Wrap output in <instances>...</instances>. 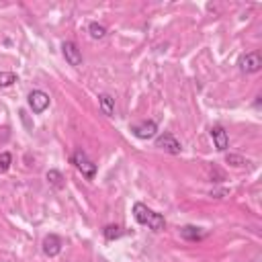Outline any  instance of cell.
I'll use <instances>...</instances> for the list:
<instances>
[{"mask_svg": "<svg viewBox=\"0 0 262 262\" xmlns=\"http://www.w3.org/2000/svg\"><path fill=\"white\" fill-rule=\"evenodd\" d=\"M133 217H135L137 223L147 225L151 231H162L166 227V219L160 213H156L149 207H145L143 203H135L133 205Z\"/></svg>", "mask_w": 262, "mask_h": 262, "instance_id": "1", "label": "cell"}, {"mask_svg": "<svg viewBox=\"0 0 262 262\" xmlns=\"http://www.w3.org/2000/svg\"><path fill=\"white\" fill-rule=\"evenodd\" d=\"M72 164H74V166H76V170H80V172H82V176H86L88 180H90V178H94V174H96V164L86 156V151L76 149V151L72 154Z\"/></svg>", "mask_w": 262, "mask_h": 262, "instance_id": "2", "label": "cell"}, {"mask_svg": "<svg viewBox=\"0 0 262 262\" xmlns=\"http://www.w3.org/2000/svg\"><path fill=\"white\" fill-rule=\"evenodd\" d=\"M237 68L242 74H256L260 68H262V57L258 51H250V53H244L239 59H237Z\"/></svg>", "mask_w": 262, "mask_h": 262, "instance_id": "3", "label": "cell"}, {"mask_svg": "<svg viewBox=\"0 0 262 262\" xmlns=\"http://www.w3.org/2000/svg\"><path fill=\"white\" fill-rule=\"evenodd\" d=\"M27 102H29L31 111H33L35 115H39V113H43V111L49 106V94L43 92V90H33V92H29Z\"/></svg>", "mask_w": 262, "mask_h": 262, "instance_id": "4", "label": "cell"}, {"mask_svg": "<svg viewBox=\"0 0 262 262\" xmlns=\"http://www.w3.org/2000/svg\"><path fill=\"white\" fill-rule=\"evenodd\" d=\"M131 133L137 137V139H151L158 135V123L156 121H141V123H135L131 125Z\"/></svg>", "mask_w": 262, "mask_h": 262, "instance_id": "5", "label": "cell"}, {"mask_svg": "<svg viewBox=\"0 0 262 262\" xmlns=\"http://www.w3.org/2000/svg\"><path fill=\"white\" fill-rule=\"evenodd\" d=\"M156 147H160V149H164V151H168V154H172V156H178V154L182 151L180 141H178L172 133H164V135L156 137Z\"/></svg>", "mask_w": 262, "mask_h": 262, "instance_id": "6", "label": "cell"}, {"mask_svg": "<svg viewBox=\"0 0 262 262\" xmlns=\"http://www.w3.org/2000/svg\"><path fill=\"white\" fill-rule=\"evenodd\" d=\"M61 53H63V57H66V61H68L70 66H74V68L82 66V51L78 49V45H76L74 41H63Z\"/></svg>", "mask_w": 262, "mask_h": 262, "instance_id": "7", "label": "cell"}, {"mask_svg": "<svg viewBox=\"0 0 262 262\" xmlns=\"http://www.w3.org/2000/svg\"><path fill=\"white\" fill-rule=\"evenodd\" d=\"M61 246H63V242H61V237L55 235V233H49V235H45V239H43V252H45V256H49V258L57 256V254L61 252Z\"/></svg>", "mask_w": 262, "mask_h": 262, "instance_id": "8", "label": "cell"}, {"mask_svg": "<svg viewBox=\"0 0 262 262\" xmlns=\"http://www.w3.org/2000/svg\"><path fill=\"white\" fill-rule=\"evenodd\" d=\"M211 137H213V143H215V147L219 151H225L229 147V135H227V131L221 125L211 127Z\"/></svg>", "mask_w": 262, "mask_h": 262, "instance_id": "9", "label": "cell"}, {"mask_svg": "<svg viewBox=\"0 0 262 262\" xmlns=\"http://www.w3.org/2000/svg\"><path fill=\"white\" fill-rule=\"evenodd\" d=\"M180 235H182L184 239H188V242H199V239L205 237V231H203L201 227H194V225H184V227L180 229Z\"/></svg>", "mask_w": 262, "mask_h": 262, "instance_id": "10", "label": "cell"}, {"mask_svg": "<svg viewBox=\"0 0 262 262\" xmlns=\"http://www.w3.org/2000/svg\"><path fill=\"white\" fill-rule=\"evenodd\" d=\"M98 106H100V111H102V115H106V117H113V113H115V98L111 96V94H100L98 96Z\"/></svg>", "mask_w": 262, "mask_h": 262, "instance_id": "11", "label": "cell"}, {"mask_svg": "<svg viewBox=\"0 0 262 262\" xmlns=\"http://www.w3.org/2000/svg\"><path fill=\"white\" fill-rule=\"evenodd\" d=\"M45 178H47V182H49L53 188H61V186H63V176H61L59 170H49Z\"/></svg>", "mask_w": 262, "mask_h": 262, "instance_id": "12", "label": "cell"}, {"mask_svg": "<svg viewBox=\"0 0 262 262\" xmlns=\"http://www.w3.org/2000/svg\"><path fill=\"white\" fill-rule=\"evenodd\" d=\"M88 33H90V37H92V39H104V35H106V29H104L102 25H98V23H90V27H88Z\"/></svg>", "mask_w": 262, "mask_h": 262, "instance_id": "13", "label": "cell"}, {"mask_svg": "<svg viewBox=\"0 0 262 262\" xmlns=\"http://www.w3.org/2000/svg\"><path fill=\"white\" fill-rule=\"evenodd\" d=\"M225 162L231 164V166H235V168H244V166L250 164L246 158H242V156H237V154H227V156H225Z\"/></svg>", "mask_w": 262, "mask_h": 262, "instance_id": "14", "label": "cell"}, {"mask_svg": "<svg viewBox=\"0 0 262 262\" xmlns=\"http://www.w3.org/2000/svg\"><path fill=\"white\" fill-rule=\"evenodd\" d=\"M102 233H104V237H106V239H117V237H121V235H123V231H121V227H119V225H106V227L102 229Z\"/></svg>", "mask_w": 262, "mask_h": 262, "instance_id": "15", "label": "cell"}, {"mask_svg": "<svg viewBox=\"0 0 262 262\" xmlns=\"http://www.w3.org/2000/svg\"><path fill=\"white\" fill-rule=\"evenodd\" d=\"M16 80H18L16 74H12V72H0V88H6L10 84H14Z\"/></svg>", "mask_w": 262, "mask_h": 262, "instance_id": "16", "label": "cell"}, {"mask_svg": "<svg viewBox=\"0 0 262 262\" xmlns=\"http://www.w3.org/2000/svg\"><path fill=\"white\" fill-rule=\"evenodd\" d=\"M10 164H12V156L8 151H2L0 154V172H6L10 168Z\"/></svg>", "mask_w": 262, "mask_h": 262, "instance_id": "17", "label": "cell"}]
</instances>
